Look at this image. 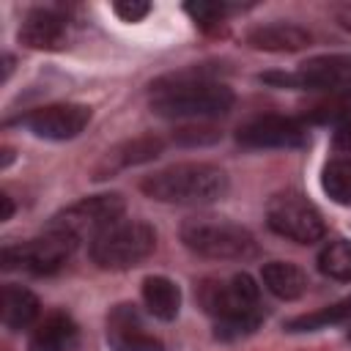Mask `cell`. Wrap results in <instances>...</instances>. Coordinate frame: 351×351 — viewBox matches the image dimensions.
Listing matches in <instances>:
<instances>
[{"label": "cell", "instance_id": "obj_1", "mask_svg": "<svg viewBox=\"0 0 351 351\" xmlns=\"http://www.w3.org/2000/svg\"><path fill=\"white\" fill-rule=\"evenodd\" d=\"M200 304L214 318L219 340L252 335L263 321L261 291L255 280L244 271L230 274L225 280H206L200 285Z\"/></svg>", "mask_w": 351, "mask_h": 351}, {"label": "cell", "instance_id": "obj_2", "mask_svg": "<svg viewBox=\"0 0 351 351\" xmlns=\"http://www.w3.org/2000/svg\"><path fill=\"white\" fill-rule=\"evenodd\" d=\"M140 189L159 203L176 206H206L228 192V176L222 167L208 162H181L156 170L143 178Z\"/></svg>", "mask_w": 351, "mask_h": 351}, {"label": "cell", "instance_id": "obj_3", "mask_svg": "<svg viewBox=\"0 0 351 351\" xmlns=\"http://www.w3.org/2000/svg\"><path fill=\"white\" fill-rule=\"evenodd\" d=\"M151 107L165 118H217L233 107V90L206 77H176L154 85Z\"/></svg>", "mask_w": 351, "mask_h": 351}, {"label": "cell", "instance_id": "obj_4", "mask_svg": "<svg viewBox=\"0 0 351 351\" xmlns=\"http://www.w3.org/2000/svg\"><path fill=\"white\" fill-rule=\"evenodd\" d=\"M181 241L186 250L214 261H244L258 252L252 233L230 219L195 217L181 225Z\"/></svg>", "mask_w": 351, "mask_h": 351}, {"label": "cell", "instance_id": "obj_5", "mask_svg": "<svg viewBox=\"0 0 351 351\" xmlns=\"http://www.w3.org/2000/svg\"><path fill=\"white\" fill-rule=\"evenodd\" d=\"M156 250V230L143 219H118L90 239V258L101 269H132Z\"/></svg>", "mask_w": 351, "mask_h": 351}, {"label": "cell", "instance_id": "obj_6", "mask_svg": "<svg viewBox=\"0 0 351 351\" xmlns=\"http://www.w3.org/2000/svg\"><path fill=\"white\" fill-rule=\"evenodd\" d=\"M261 80L280 85V88H302V90H321L332 96L351 93V55H321L302 63L296 71L263 74Z\"/></svg>", "mask_w": 351, "mask_h": 351}, {"label": "cell", "instance_id": "obj_7", "mask_svg": "<svg viewBox=\"0 0 351 351\" xmlns=\"http://www.w3.org/2000/svg\"><path fill=\"white\" fill-rule=\"evenodd\" d=\"M77 244L80 241L74 236H69L66 230L47 225V230L41 236L14 244V247H5L3 269H25L30 274H52L71 258Z\"/></svg>", "mask_w": 351, "mask_h": 351}, {"label": "cell", "instance_id": "obj_8", "mask_svg": "<svg viewBox=\"0 0 351 351\" xmlns=\"http://www.w3.org/2000/svg\"><path fill=\"white\" fill-rule=\"evenodd\" d=\"M266 225L277 236L291 239L296 244H315L326 233V225H324L318 208L296 192H280L269 200Z\"/></svg>", "mask_w": 351, "mask_h": 351}, {"label": "cell", "instance_id": "obj_9", "mask_svg": "<svg viewBox=\"0 0 351 351\" xmlns=\"http://www.w3.org/2000/svg\"><path fill=\"white\" fill-rule=\"evenodd\" d=\"M123 211H126V203H123L121 195H115V192L93 195V197H82V200L71 203L69 208H63L60 214H55L49 228L66 230L77 241H82V239L90 241L104 228H110L112 222L123 219Z\"/></svg>", "mask_w": 351, "mask_h": 351}, {"label": "cell", "instance_id": "obj_10", "mask_svg": "<svg viewBox=\"0 0 351 351\" xmlns=\"http://www.w3.org/2000/svg\"><path fill=\"white\" fill-rule=\"evenodd\" d=\"M236 140L244 148H299L307 143V129L288 115H261L239 126Z\"/></svg>", "mask_w": 351, "mask_h": 351}, {"label": "cell", "instance_id": "obj_11", "mask_svg": "<svg viewBox=\"0 0 351 351\" xmlns=\"http://www.w3.org/2000/svg\"><path fill=\"white\" fill-rule=\"evenodd\" d=\"M88 123H90V107L74 104V101L47 104L25 115V126L36 137H44V140H71Z\"/></svg>", "mask_w": 351, "mask_h": 351}, {"label": "cell", "instance_id": "obj_12", "mask_svg": "<svg viewBox=\"0 0 351 351\" xmlns=\"http://www.w3.org/2000/svg\"><path fill=\"white\" fill-rule=\"evenodd\" d=\"M107 343L112 351H165V343L145 332L134 304H118L107 315Z\"/></svg>", "mask_w": 351, "mask_h": 351}, {"label": "cell", "instance_id": "obj_13", "mask_svg": "<svg viewBox=\"0 0 351 351\" xmlns=\"http://www.w3.org/2000/svg\"><path fill=\"white\" fill-rule=\"evenodd\" d=\"M19 41L30 49H60L69 41V22L52 8H33L22 19Z\"/></svg>", "mask_w": 351, "mask_h": 351}, {"label": "cell", "instance_id": "obj_14", "mask_svg": "<svg viewBox=\"0 0 351 351\" xmlns=\"http://www.w3.org/2000/svg\"><path fill=\"white\" fill-rule=\"evenodd\" d=\"M310 41H313V36L293 22L258 25L247 33V44L252 49H263V52H299V49L310 47Z\"/></svg>", "mask_w": 351, "mask_h": 351}, {"label": "cell", "instance_id": "obj_15", "mask_svg": "<svg viewBox=\"0 0 351 351\" xmlns=\"http://www.w3.org/2000/svg\"><path fill=\"white\" fill-rule=\"evenodd\" d=\"M77 348V324L66 313L47 315L30 335L27 351H74Z\"/></svg>", "mask_w": 351, "mask_h": 351}, {"label": "cell", "instance_id": "obj_16", "mask_svg": "<svg viewBox=\"0 0 351 351\" xmlns=\"http://www.w3.org/2000/svg\"><path fill=\"white\" fill-rule=\"evenodd\" d=\"M38 315V299L33 291L22 288V285H3L0 293V318L3 326L11 332H19L25 326H30Z\"/></svg>", "mask_w": 351, "mask_h": 351}, {"label": "cell", "instance_id": "obj_17", "mask_svg": "<svg viewBox=\"0 0 351 351\" xmlns=\"http://www.w3.org/2000/svg\"><path fill=\"white\" fill-rule=\"evenodd\" d=\"M261 280L269 293H274L277 299H285V302L299 299L307 291V274L296 263H288V261H269L261 269Z\"/></svg>", "mask_w": 351, "mask_h": 351}, {"label": "cell", "instance_id": "obj_18", "mask_svg": "<svg viewBox=\"0 0 351 351\" xmlns=\"http://www.w3.org/2000/svg\"><path fill=\"white\" fill-rule=\"evenodd\" d=\"M143 302L151 315H156L162 321H173L181 307V291L173 280L154 274V277H145V282H143Z\"/></svg>", "mask_w": 351, "mask_h": 351}, {"label": "cell", "instance_id": "obj_19", "mask_svg": "<svg viewBox=\"0 0 351 351\" xmlns=\"http://www.w3.org/2000/svg\"><path fill=\"white\" fill-rule=\"evenodd\" d=\"M348 321H351V296L340 299L329 307H321L315 313L296 315L285 324V329L288 332H318V329H326V326H348Z\"/></svg>", "mask_w": 351, "mask_h": 351}, {"label": "cell", "instance_id": "obj_20", "mask_svg": "<svg viewBox=\"0 0 351 351\" xmlns=\"http://www.w3.org/2000/svg\"><path fill=\"white\" fill-rule=\"evenodd\" d=\"M321 186L337 206H351V156H337L326 162L321 173Z\"/></svg>", "mask_w": 351, "mask_h": 351}, {"label": "cell", "instance_id": "obj_21", "mask_svg": "<svg viewBox=\"0 0 351 351\" xmlns=\"http://www.w3.org/2000/svg\"><path fill=\"white\" fill-rule=\"evenodd\" d=\"M318 269L337 282H351V241L346 239L326 241L318 252Z\"/></svg>", "mask_w": 351, "mask_h": 351}, {"label": "cell", "instance_id": "obj_22", "mask_svg": "<svg viewBox=\"0 0 351 351\" xmlns=\"http://www.w3.org/2000/svg\"><path fill=\"white\" fill-rule=\"evenodd\" d=\"M159 151H162V140L159 137H137V140L121 145L118 151H112L107 156V167L110 170H118V167L140 165V162H148V159L159 156Z\"/></svg>", "mask_w": 351, "mask_h": 351}, {"label": "cell", "instance_id": "obj_23", "mask_svg": "<svg viewBox=\"0 0 351 351\" xmlns=\"http://www.w3.org/2000/svg\"><path fill=\"white\" fill-rule=\"evenodd\" d=\"M228 5L222 3H186V14L195 19V25H200L203 30H211L219 25V19L225 16Z\"/></svg>", "mask_w": 351, "mask_h": 351}, {"label": "cell", "instance_id": "obj_24", "mask_svg": "<svg viewBox=\"0 0 351 351\" xmlns=\"http://www.w3.org/2000/svg\"><path fill=\"white\" fill-rule=\"evenodd\" d=\"M112 11H115L123 22H140V19L151 11V5L143 3V0H121V3L112 5Z\"/></svg>", "mask_w": 351, "mask_h": 351}, {"label": "cell", "instance_id": "obj_25", "mask_svg": "<svg viewBox=\"0 0 351 351\" xmlns=\"http://www.w3.org/2000/svg\"><path fill=\"white\" fill-rule=\"evenodd\" d=\"M335 148H340V151H346V154H351V104L346 107V112L335 121Z\"/></svg>", "mask_w": 351, "mask_h": 351}, {"label": "cell", "instance_id": "obj_26", "mask_svg": "<svg viewBox=\"0 0 351 351\" xmlns=\"http://www.w3.org/2000/svg\"><path fill=\"white\" fill-rule=\"evenodd\" d=\"M200 132H206V129H181L178 143H211V140H217V132H211V134H200Z\"/></svg>", "mask_w": 351, "mask_h": 351}, {"label": "cell", "instance_id": "obj_27", "mask_svg": "<svg viewBox=\"0 0 351 351\" xmlns=\"http://www.w3.org/2000/svg\"><path fill=\"white\" fill-rule=\"evenodd\" d=\"M332 14H335V19L346 27V30H351V0H343V3H337L335 8H332Z\"/></svg>", "mask_w": 351, "mask_h": 351}, {"label": "cell", "instance_id": "obj_28", "mask_svg": "<svg viewBox=\"0 0 351 351\" xmlns=\"http://www.w3.org/2000/svg\"><path fill=\"white\" fill-rule=\"evenodd\" d=\"M0 200H3V217H0V219H11V214H14V203H11V197L3 195Z\"/></svg>", "mask_w": 351, "mask_h": 351}, {"label": "cell", "instance_id": "obj_29", "mask_svg": "<svg viewBox=\"0 0 351 351\" xmlns=\"http://www.w3.org/2000/svg\"><path fill=\"white\" fill-rule=\"evenodd\" d=\"M346 329H348V337H351V321H348V326H346Z\"/></svg>", "mask_w": 351, "mask_h": 351}]
</instances>
